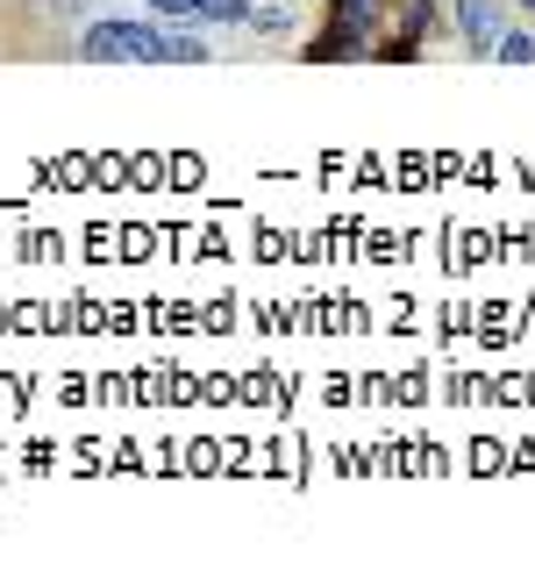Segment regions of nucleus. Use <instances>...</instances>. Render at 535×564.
Returning <instances> with one entry per match:
<instances>
[{"label":"nucleus","instance_id":"nucleus-1","mask_svg":"<svg viewBox=\"0 0 535 564\" xmlns=\"http://www.w3.org/2000/svg\"><path fill=\"white\" fill-rule=\"evenodd\" d=\"M72 51L86 65H215L221 43L207 29H186V22H165V14H122V8H94V22L79 29Z\"/></svg>","mask_w":535,"mask_h":564},{"label":"nucleus","instance_id":"nucleus-2","mask_svg":"<svg viewBox=\"0 0 535 564\" xmlns=\"http://www.w3.org/2000/svg\"><path fill=\"white\" fill-rule=\"evenodd\" d=\"M514 22V0H450V29L471 57H493L500 29Z\"/></svg>","mask_w":535,"mask_h":564},{"label":"nucleus","instance_id":"nucleus-3","mask_svg":"<svg viewBox=\"0 0 535 564\" xmlns=\"http://www.w3.org/2000/svg\"><path fill=\"white\" fill-rule=\"evenodd\" d=\"M301 8L307 0H250L243 29H258V36H293V29H301Z\"/></svg>","mask_w":535,"mask_h":564},{"label":"nucleus","instance_id":"nucleus-4","mask_svg":"<svg viewBox=\"0 0 535 564\" xmlns=\"http://www.w3.org/2000/svg\"><path fill=\"white\" fill-rule=\"evenodd\" d=\"M493 57H500L507 72H514V65H535V36H528V29H514V22H507V29H500V43H493Z\"/></svg>","mask_w":535,"mask_h":564},{"label":"nucleus","instance_id":"nucleus-5","mask_svg":"<svg viewBox=\"0 0 535 564\" xmlns=\"http://www.w3.org/2000/svg\"><path fill=\"white\" fill-rule=\"evenodd\" d=\"M151 14H165V22H186V29H200V0H143Z\"/></svg>","mask_w":535,"mask_h":564},{"label":"nucleus","instance_id":"nucleus-6","mask_svg":"<svg viewBox=\"0 0 535 564\" xmlns=\"http://www.w3.org/2000/svg\"><path fill=\"white\" fill-rule=\"evenodd\" d=\"M514 14H535V0H514Z\"/></svg>","mask_w":535,"mask_h":564},{"label":"nucleus","instance_id":"nucleus-7","mask_svg":"<svg viewBox=\"0 0 535 564\" xmlns=\"http://www.w3.org/2000/svg\"><path fill=\"white\" fill-rule=\"evenodd\" d=\"M321 8H329V0H321Z\"/></svg>","mask_w":535,"mask_h":564}]
</instances>
